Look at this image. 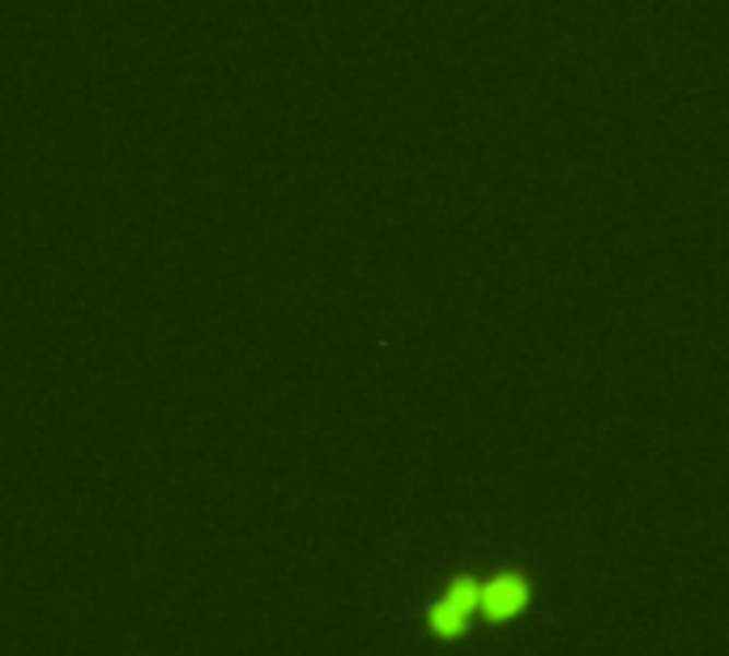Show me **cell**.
Instances as JSON below:
<instances>
[{
  "label": "cell",
  "instance_id": "cell-2",
  "mask_svg": "<svg viewBox=\"0 0 729 656\" xmlns=\"http://www.w3.org/2000/svg\"><path fill=\"white\" fill-rule=\"evenodd\" d=\"M533 606V584L525 571H486L478 575V613L482 622L499 627V622H516L520 613H529Z\"/></svg>",
  "mask_w": 729,
  "mask_h": 656
},
{
  "label": "cell",
  "instance_id": "cell-1",
  "mask_svg": "<svg viewBox=\"0 0 729 656\" xmlns=\"http://www.w3.org/2000/svg\"><path fill=\"white\" fill-rule=\"evenodd\" d=\"M478 613V575H452L423 610V627H427L431 640H444V644H457L466 631H470Z\"/></svg>",
  "mask_w": 729,
  "mask_h": 656
}]
</instances>
